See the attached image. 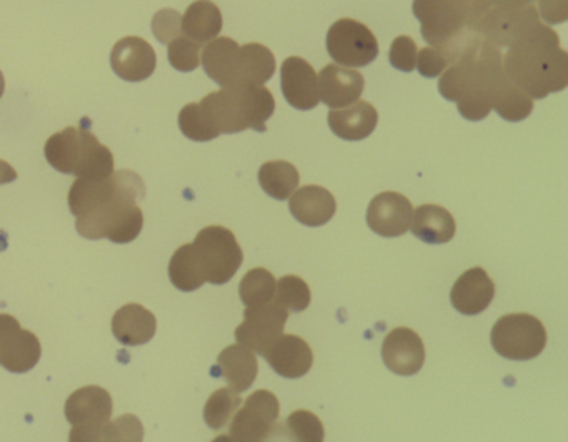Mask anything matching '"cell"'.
I'll return each instance as SVG.
<instances>
[{"mask_svg":"<svg viewBox=\"0 0 568 442\" xmlns=\"http://www.w3.org/2000/svg\"><path fill=\"white\" fill-rule=\"evenodd\" d=\"M491 345L501 358L530 361L547 345V331L540 319L530 314H508L498 319L491 329Z\"/></svg>","mask_w":568,"mask_h":442,"instance_id":"8","label":"cell"},{"mask_svg":"<svg viewBox=\"0 0 568 442\" xmlns=\"http://www.w3.org/2000/svg\"><path fill=\"white\" fill-rule=\"evenodd\" d=\"M199 109L217 138L237 134L245 129L265 132V122L275 112V99L264 86H237L205 96L199 102Z\"/></svg>","mask_w":568,"mask_h":442,"instance_id":"4","label":"cell"},{"mask_svg":"<svg viewBox=\"0 0 568 442\" xmlns=\"http://www.w3.org/2000/svg\"><path fill=\"white\" fill-rule=\"evenodd\" d=\"M239 48L231 38H215L202 52V66L205 74L221 88H235V68H237Z\"/></svg>","mask_w":568,"mask_h":442,"instance_id":"27","label":"cell"},{"mask_svg":"<svg viewBox=\"0 0 568 442\" xmlns=\"http://www.w3.org/2000/svg\"><path fill=\"white\" fill-rule=\"evenodd\" d=\"M318 79V98L327 108L341 109L354 104L364 92V76L355 69L328 64L322 69Z\"/></svg>","mask_w":568,"mask_h":442,"instance_id":"19","label":"cell"},{"mask_svg":"<svg viewBox=\"0 0 568 442\" xmlns=\"http://www.w3.org/2000/svg\"><path fill=\"white\" fill-rule=\"evenodd\" d=\"M45 159L55 171L81 179H104L114 172V155L88 128H68L45 142Z\"/></svg>","mask_w":568,"mask_h":442,"instance_id":"5","label":"cell"},{"mask_svg":"<svg viewBox=\"0 0 568 442\" xmlns=\"http://www.w3.org/2000/svg\"><path fill=\"white\" fill-rule=\"evenodd\" d=\"M312 292L307 282L297 275H284L275 288L274 301L288 312H302L311 305Z\"/></svg>","mask_w":568,"mask_h":442,"instance_id":"36","label":"cell"},{"mask_svg":"<svg viewBox=\"0 0 568 442\" xmlns=\"http://www.w3.org/2000/svg\"><path fill=\"white\" fill-rule=\"evenodd\" d=\"M169 278L179 291L192 292L205 284L204 271L195 254L194 244L181 245L172 255Z\"/></svg>","mask_w":568,"mask_h":442,"instance_id":"32","label":"cell"},{"mask_svg":"<svg viewBox=\"0 0 568 442\" xmlns=\"http://www.w3.org/2000/svg\"><path fill=\"white\" fill-rule=\"evenodd\" d=\"M275 288H277V281L272 272L264 268H255L242 279L239 294H241V301L244 302L245 308H251V305L267 304V302L274 301Z\"/></svg>","mask_w":568,"mask_h":442,"instance_id":"33","label":"cell"},{"mask_svg":"<svg viewBox=\"0 0 568 442\" xmlns=\"http://www.w3.org/2000/svg\"><path fill=\"white\" fill-rule=\"evenodd\" d=\"M448 66L450 64H448L447 58H445L440 51L434 48H425L418 52L415 68L418 69V72H420V76H424V78L435 79L438 78Z\"/></svg>","mask_w":568,"mask_h":442,"instance_id":"43","label":"cell"},{"mask_svg":"<svg viewBox=\"0 0 568 442\" xmlns=\"http://www.w3.org/2000/svg\"><path fill=\"white\" fill-rule=\"evenodd\" d=\"M275 58L271 49L262 44H245L239 48L235 68L237 86H264L275 74Z\"/></svg>","mask_w":568,"mask_h":442,"instance_id":"28","label":"cell"},{"mask_svg":"<svg viewBox=\"0 0 568 442\" xmlns=\"http://www.w3.org/2000/svg\"><path fill=\"white\" fill-rule=\"evenodd\" d=\"M301 174L297 168L287 161H268L258 171V184L265 194L275 201H287L298 188Z\"/></svg>","mask_w":568,"mask_h":442,"instance_id":"31","label":"cell"},{"mask_svg":"<svg viewBox=\"0 0 568 442\" xmlns=\"http://www.w3.org/2000/svg\"><path fill=\"white\" fill-rule=\"evenodd\" d=\"M328 128L344 141H364L378 124V112L371 102L357 101L328 112Z\"/></svg>","mask_w":568,"mask_h":442,"instance_id":"23","label":"cell"},{"mask_svg":"<svg viewBox=\"0 0 568 442\" xmlns=\"http://www.w3.org/2000/svg\"><path fill=\"white\" fill-rule=\"evenodd\" d=\"M448 2L457 9L458 14L467 22L468 28L480 34L481 19L490 9L487 0H448Z\"/></svg>","mask_w":568,"mask_h":442,"instance_id":"42","label":"cell"},{"mask_svg":"<svg viewBox=\"0 0 568 442\" xmlns=\"http://www.w3.org/2000/svg\"><path fill=\"white\" fill-rule=\"evenodd\" d=\"M491 109H495L504 121L520 122L534 111V99L518 89L505 74L491 91Z\"/></svg>","mask_w":568,"mask_h":442,"instance_id":"30","label":"cell"},{"mask_svg":"<svg viewBox=\"0 0 568 442\" xmlns=\"http://www.w3.org/2000/svg\"><path fill=\"white\" fill-rule=\"evenodd\" d=\"M490 8L514 9L534 4V0H487Z\"/></svg>","mask_w":568,"mask_h":442,"instance_id":"46","label":"cell"},{"mask_svg":"<svg viewBox=\"0 0 568 442\" xmlns=\"http://www.w3.org/2000/svg\"><path fill=\"white\" fill-rule=\"evenodd\" d=\"M281 404L271 391H255L232 415L229 439L237 442L268 441L277 434Z\"/></svg>","mask_w":568,"mask_h":442,"instance_id":"10","label":"cell"},{"mask_svg":"<svg viewBox=\"0 0 568 442\" xmlns=\"http://www.w3.org/2000/svg\"><path fill=\"white\" fill-rule=\"evenodd\" d=\"M412 234L425 244H447L457 231L454 215L440 205H420L412 215Z\"/></svg>","mask_w":568,"mask_h":442,"instance_id":"26","label":"cell"},{"mask_svg":"<svg viewBox=\"0 0 568 442\" xmlns=\"http://www.w3.org/2000/svg\"><path fill=\"white\" fill-rule=\"evenodd\" d=\"M495 284L481 268H471L460 275L450 292L452 305L464 315H477L494 301Z\"/></svg>","mask_w":568,"mask_h":442,"instance_id":"21","label":"cell"},{"mask_svg":"<svg viewBox=\"0 0 568 442\" xmlns=\"http://www.w3.org/2000/svg\"><path fill=\"white\" fill-rule=\"evenodd\" d=\"M262 358L285 379H301L314 364L311 345L295 334H282L271 348L262 352Z\"/></svg>","mask_w":568,"mask_h":442,"instance_id":"20","label":"cell"},{"mask_svg":"<svg viewBox=\"0 0 568 442\" xmlns=\"http://www.w3.org/2000/svg\"><path fill=\"white\" fill-rule=\"evenodd\" d=\"M418 49L414 39L408 36H400L390 46V64L402 72H412L417 64Z\"/></svg>","mask_w":568,"mask_h":442,"instance_id":"41","label":"cell"},{"mask_svg":"<svg viewBox=\"0 0 568 442\" xmlns=\"http://www.w3.org/2000/svg\"><path fill=\"white\" fill-rule=\"evenodd\" d=\"M277 432H285L284 438L297 442H322L325 439V429L321 419L311 411L292 412L285 421L284 428Z\"/></svg>","mask_w":568,"mask_h":442,"instance_id":"35","label":"cell"},{"mask_svg":"<svg viewBox=\"0 0 568 442\" xmlns=\"http://www.w3.org/2000/svg\"><path fill=\"white\" fill-rule=\"evenodd\" d=\"M242 399L239 392L231 388H222L205 402L204 421L214 431H221L231 421L232 415L241 408Z\"/></svg>","mask_w":568,"mask_h":442,"instance_id":"34","label":"cell"},{"mask_svg":"<svg viewBox=\"0 0 568 442\" xmlns=\"http://www.w3.org/2000/svg\"><path fill=\"white\" fill-rule=\"evenodd\" d=\"M42 345L34 332L21 328L9 314H0V364L9 372L24 374L41 361Z\"/></svg>","mask_w":568,"mask_h":442,"instance_id":"13","label":"cell"},{"mask_svg":"<svg viewBox=\"0 0 568 442\" xmlns=\"http://www.w3.org/2000/svg\"><path fill=\"white\" fill-rule=\"evenodd\" d=\"M214 375H222L235 392L252 388L258 374V362L255 352L242 344H232L219 354Z\"/></svg>","mask_w":568,"mask_h":442,"instance_id":"24","label":"cell"},{"mask_svg":"<svg viewBox=\"0 0 568 442\" xmlns=\"http://www.w3.org/2000/svg\"><path fill=\"white\" fill-rule=\"evenodd\" d=\"M288 319L287 309L281 308L275 301L267 304L251 305L245 309L244 322L235 329L239 344L262 355L282 334Z\"/></svg>","mask_w":568,"mask_h":442,"instance_id":"12","label":"cell"},{"mask_svg":"<svg viewBox=\"0 0 568 442\" xmlns=\"http://www.w3.org/2000/svg\"><path fill=\"white\" fill-rule=\"evenodd\" d=\"M144 198L141 175L124 169L104 179H75L69 191V209L78 218L75 228L82 238L129 244L144 228V212L139 208Z\"/></svg>","mask_w":568,"mask_h":442,"instance_id":"1","label":"cell"},{"mask_svg":"<svg viewBox=\"0 0 568 442\" xmlns=\"http://www.w3.org/2000/svg\"><path fill=\"white\" fill-rule=\"evenodd\" d=\"M328 56L344 68H365L378 56L371 29L354 19H341L327 32Z\"/></svg>","mask_w":568,"mask_h":442,"instance_id":"11","label":"cell"},{"mask_svg":"<svg viewBox=\"0 0 568 442\" xmlns=\"http://www.w3.org/2000/svg\"><path fill=\"white\" fill-rule=\"evenodd\" d=\"M504 71L531 99H545L568 86V54L560 48L557 32L535 24L504 56Z\"/></svg>","mask_w":568,"mask_h":442,"instance_id":"2","label":"cell"},{"mask_svg":"<svg viewBox=\"0 0 568 442\" xmlns=\"http://www.w3.org/2000/svg\"><path fill=\"white\" fill-rule=\"evenodd\" d=\"M152 32L161 44H171L182 36V16L174 9H162L152 19Z\"/></svg>","mask_w":568,"mask_h":442,"instance_id":"40","label":"cell"},{"mask_svg":"<svg viewBox=\"0 0 568 442\" xmlns=\"http://www.w3.org/2000/svg\"><path fill=\"white\" fill-rule=\"evenodd\" d=\"M18 179V171L8 161L0 159V185L11 184Z\"/></svg>","mask_w":568,"mask_h":442,"instance_id":"45","label":"cell"},{"mask_svg":"<svg viewBox=\"0 0 568 442\" xmlns=\"http://www.w3.org/2000/svg\"><path fill=\"white\" fill-rule=\"evenodd\" d=\"M168 56L175 71L192 72L201 64V44L181 36L169 44Z\"/></svg>","mask_w":568,"mask_h":442,"instance_id":"39","label":"cell"},{"mask_svg":"<svg viewBox=\"0 0 568 442\" xmlns=\"http://www.w3.org/2000/svg\"><path fill=\"white\" fill-rule=\"evenodd\" d=\"M538 6H540L538 16H541L548 24H561L567 21V0H538Z\"/></svg>","mask_w":568,"mask_h":442,"instance_id":"44","label":"cell"},{"mask_svg":"<svg viewBox=\"0 0 568 442\" xmlns=\"http://www.w3.org/2000/svg\"><path fill=\"white\" fill-rule=\"evenodd\" d=\"M195 254L204 271L205 282L224 285L234 278L244 262V252L234 232L222 225H209L194 241Z\"/></svg>","mask_w":568,"mask_h":442,"instance_id":"7","label":"cell"},{"mask_svg":"<svg viewBox=\"0 0 568 442\" xmlns=\"http://www.w3.org/2000/svg\"><path fill=\"white\" fill-rule=\"evenodd\" d=\"M412 11L420 22L424 41L440 51L447 58L448 64L457 61L468 48L484 39L468 28L465 19L448 0H414Z\"/></svg>","mask_w":568,"mask_h":442,"instance_id":"6","label":"cell"},{"mask_svg":"<svg viewBox=\"0 0 568 442\" xmlns=\"http://www.w3.org/2000/svg\"><path fill=\"white\" fill-rule=\"evenodd\" d=\"M440 76L442 98L457 102L458 112L467 121H484L491 111V91L505 78L504 56L500 48L481 39Z\"/></svg>","mask_w":568,"mask_h":442,"instance_id":"3","label":"cell"},{"mask_svg":"<svg viewBox=\"0 0 568 442\" xmlns=\"http://www.w3.org/2000/svg\"><path fill=\"white\" fill-rule=\"evenodd\" d=\"M288 209L301 224L308 225V228H321L334 218L337 202L328 189L322 188V185H304L298 191L295 189L292 192Z\"/></svg>","mask_w":568,"mask_h":442,"instance_id":"22","label":"cell"},{"mask_svg":"<svg viewBox=\"0 0 568 442\" xmlns=\"http://www.w3.org/2000/svg\"><path fill=\"white\" fill-rule=\"evenodd\" d=\"M112 71L128 82H142L154 74L158 56L154 48L142 38H124L112 49Z\"/></svg>","mask_w":568,"mask_h":442,"instance_id":"16","label":"cell"},{"mask_svg":"<svg viewBox=\"0 0 568 442\" xmlns=\"http://www.w3.org/2000/svg\"><path fill=\"white\" fill-rule=\"evenodd\" d=\"M144 439V425L141 419L132 414L121 415L115 421L105 422L94 441H142Z\"/></svg>","mask_w":568,"mask_h":442,"instance_id":"37","label":"cell"},{"mask_svg":"<svg viewBox=\"0 0 568 442\" xmlns=\"http://www.w3.org/2000/svg\"><path fill=\"white\" fill-rule=\"evenodd\" d=\"M382 359L394 374L414 375L425 362V345L420 335L408 328H397L385 335Z\"/></svg>","mask_w":568,"mask_h":442,"instance_id":"18","label":"cell"},{"mask_svg":"<svg viewBox=\"0 0 568 442\" xmlns=\"http://www.w3.org/2000/svg\"><path fill=\"white\" fill-rule=\"evenodd\" d=\"M179 128L185 138L195 142H209L217 139V134L212 131L211 125L202 115L199 104H187L179 114Z\"/></svg>","mask_w":568,"mask_h":442,"instance_id":"38","label":"cell"},{"mask_svg":"<svg viewBox=\"0 0 568 442\" xmlns=\"http://www.w3.org/2000/svg\"><path fill=\"white\" fill-rule=\"evenodd\" d=\"M158 331L154 312L141 304H125L112 319V332L124 345L148 344Z\"/></svg>","mask_w":568,"mask_h":442,"instance_id":"25","label":"cell"},{"mask_svg":"<svg viewBox=\"0 0 568 442\" xmlns=\"http://www.w3.org/2000/svg\"><path fill=\"white\" fill-rule=\"evenodd\" d=\"M414 205L398 192H382L372 199L367 209V224L382 238H400L410 228Z\"/></svg>","mask_w":568,"mask_h":442,"instance_id":"15","label":"cell"},{"mask_svg":"<svg viewBox=\"0 0 568 442\" xmlns=\"http://www.w3.org/2000/svg\"><path fill=\"white\" fill-rule=\"evenodd\" d=\"M114 402L101 385H85L69 395L65 418L72 424L71 441H94L99 429L111 421Z\"/></svg>","mask_w":568,"mask_h":442,"instance_id":"9","label":"cell"},{"mask_svg":"<svg viewBox=\"0 0 568 442\" xmlns=\"http://www.w3.org/2000/svg\"><path fill=\"white\" fill-rule=\"evenodd\" d=\"M538 22L540 16L531 4L514 9L490 8L481 19L480 36L497 48L507 49Z\"/></svg>","mask_w":568,"mask_h":442,"instance_id":"14","label":"cell"},{"mask_svg":"<svg viewBox=\"0 0 568 442\" xmlns=\"http://www.w3.org/2000/svg\"><path fill=\"white\" fill-rule=\"evenodd\" d=\"M224 28L221 9L211 0H195L182 18V34L199 44H207Z\"/></svg>","mask_w":568,"mask_h":442,"instance_id":"29","label":"cell"},{"mask_svg":"<svg viewBox=\"0 0 568 442\" xmlns=\"http://www.w3.org/2000/svg\"><path fill=\"white\" fill-rule=\"evenodd\" d=\"M6 91V79L4 74H2V71H0V99H2V96H4Z\"/></svg>","mask_w":568,"mask_h":442,"instance_id":"47","label":"cell"},{"mask_svg":"<svg viewBox=\"0 0 568 442\" xmlns=\"http://www.w3.org/2000/svg\"><path fill=\"white\" fill-rule=\"evenodd\" d=\"M281 88L285 101L297 111H312L321 102L317 74L305 59H285L281 68Z\"/></svg>","mask_w":568,"mask_h":442,"instance_id":"17","label":"cell"}]
</instances>
